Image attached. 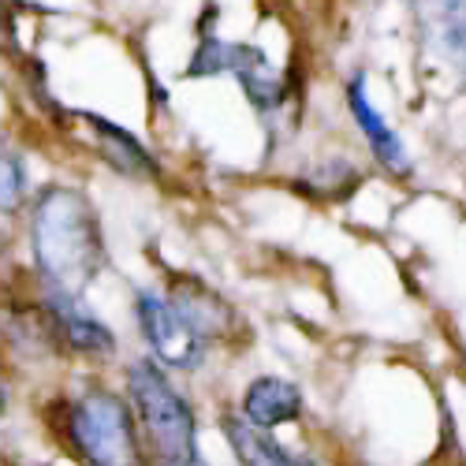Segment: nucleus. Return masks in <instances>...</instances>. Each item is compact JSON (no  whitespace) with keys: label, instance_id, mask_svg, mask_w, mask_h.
<instances>
[{"label":"nucleus","instance_id":"9d476101","mask_svg":"<svg viewBox=\"0 0 466 466\" xmlns=\"http://www.w3.org/2000/svg\"><path fill=\"white\" fill-rule=\"evenodd\" d=\"M302 414V392L299 384L284 380V377H258L250 380L247 396H243V418L258 430L273 433L277 425H288Z\"/></svg>","mask_w":466,"mask_h":466},{"label":"nucleus","instance_id":"7ed1b4c3","mask_svg":"<svg viewBox=\"0 0 466 466\" xmlns=\"http://www.w3.org/2000/svg\"><path fill=\"white\" fill-rule=\"evenodd\" d=\"M127 392L138 414L146 451L153 455V466L198 459V448H194V410L179 396V388L161 373L157 362L149 359L135 362L127 370Z\"/></svg>","mask_w":466,"mask_h":466},{"label":"nucleus","instance_id":"6e6552de","mask_svg":"<svg viewBox=\"0 0 466 466\" xmlns=\"http://www.w3.org/2000/svg\"><path fill=\"white\" fill-rule=\"evenodd\" d=\"M168 302L179 309V314L187 318V325L198 332L206 343L228 339V336H236V329H239V314H236V309H231L217 291H209L206 284H198V280H187V277L176 280Z\"/></svg>","mask_w":466,"mask_h":466},{"label":"nucleus","instance_id":"2eb2a0df","mask_svg":"<svg viewBox=\"0 0 466 466\" xmlns=\"http://www.w3.org/2000/svg\"><path fill=\"white\" fill-rule=\"evenodd\" d=\"M165 466H206V462H198V459H194V462H165Z\"/></svg>","mask_w":466,"mask_h":466},{"label":"nucleus","instance_id":"f257e3e1","mask_svg":"<svg viewBox=\"0 0 466 466\" xmlns=\"http://www.w3.org/2000/svg\"><path fill=\"white\" fill-rule=\"evenodd\" d=\"M30 243L46 291L79 299L105 265L101 224L86 194L71 187H49L34 206Z\"/></svg>","mask_w":466,"mask_h":466},{"label":"nucleus","instance_id":"1a4fd4ad","mask_svg":"<svg viewBox=\"0 0 466 466\" xmlns=\"http://www.w3.org/2000/svg\"><path fill=\"white\" fill-rule=\"evenodd\" d=\"M347 105H351L355 124L362 127V135H366V142H370V149H373V157L380 161V168H388L392 176H407V172H410V157H407L400 135L388 127V124L380 120V112L373 108L362 75H355L351 86H347Z\"/></svg>","mask_w":466,"mask_h":466},{"label":"nucleus","instance_id":"f03ea898","mask_svg":"<svg viewBox=\"0 0 466 466\" xmlns=\"http://www.w3.org/2000/svg\"><path fill=\"white\" fill-rule=\"evenodd\" d=\"M67 448L86 466H146V441L124 396L90 384L67 403L64 414Z\"/></svg>","mask_w":466,"mask_h":466},{"label":"nucleus","instance_id":"f8f14e48","mask_svg":"<svg viewBox=\"0 0 466 466\" xmlns=\"http://www.w3.org/2000/svg\"><path fill=\"white\" fill-rule=\"evenodd\" d=\"M86 124L101 135V149L112 157V165H116V168H124V172H153L149 153H146V149H142L127 131L105 124L101 116H86Z\"/></svg>","mask_w":466,"mask_h":466},{"label":"nucleus","instance_id":"4468645a","mask_svg":"<svg viewBox=\"0 0 466 466\" xmlns=\"http://www.w3.org/2000/svg\"><path fill=\"white\" fill-rule=\"evenodd\" d=\"M8 410V388H5V377H0V418Z\"/></svg>","mask_w":466,"mask_h":466},{"label":"nucleus","instance_id":"0eeeda50","mask_svg":"<svg viewBox=\"0 0 466 466\" xmlns=\"http://www.w3.org/2000/svg\"><path fill=\"white\" fill-rule=\"evenodd\" d=\"M46 321L56 332V339L75 355H86V359H105L116 351V339L112 332L83 309L79 299L60 295V291H46Z\"/></svg>","mask_w":466,"mask_h":466},{"label":"nucleus","instance_id":"20e7f679","mask_svg":"<svg viewBox=\"0 0 466 466\" xmlns=\"http://www.w3.org/2000/svg\"><path fill=\"white\" fill-rule=\"evenodd\" d=\"M138 321H142L146 343L153 347V355H157L165 366L194 370L206 359V339L187 325V318L179 314L168 299L142 291L138 295Z\"/></svg>","mask_w":466,"mask_h":466},{"label":"nucleus","instance_id":"39448f33","mask_svg":"<svg viewBox=\"0 0 466 466\" xmlns=\"http://www.w3.org/2000/svg\"><path fill=\"white\" fill-rule=\"evenodd\" d=\"M220 71H231L236 79L243 83L247 97L258 105V108H273L280 101V83L273 67H268L265 53L254 49V46H228V42H206L194 56L190 71L187 75H220Z\"/></svg>","mask_w":466,"mask_h":466},{"label":"nucleus","instance_id":"ddd939ff","mask_svg":"<svg viewBox=\"0 0 466 466\" xmlns=\"http://www.w3.org/2000/svg\"><path fill=\"white\" fill-rule=\"evenodd\" d=\"M23 194H26V172L23 161L12 153V146L0 135V209L12 213L23 206Z\"/></svg>","mask_w":466,"mask_h":466},{"label":"nucleus","instance_id":"9b49d317","mask_svg":"<svg viewBox=\"0 0 466 466\" xmlns=\"http://www.w3.org/2000/svg\"><path fill=\"white\" fill-rule=\"evenodd\" d=\"M224 437H228L231 451H236L239 466H306L273 433L250 425L243 414H228L224 418Z\"/></svg>","mask_w":466,"mask_h":466},{"label":"nucleus","instance_id":"423d86ee","mask_svg":"<svg viewBox=\"0 0 466 466\" xmlns=\"http://www.w3.org/2000/svg\"><path fill=\"white\" fill-rule=\"evenodd\" d=\"M421 46L466 75V0H414Z\"/></svg>","mask_w":466,"mask_h":466},{"label":"nucleus","instance_id":"dca6fc26","mask_svg":"<svg viewBox=\"0 0 466 466\" xmlns=\"http://www.w3.org/2000/svg\"><path fill=\"white\" fill-rule=\"evenodd\" d=\"M302 462H306V466H325V462H321V459H309V455H306V459H302Z\"/></svg>","mask_w":466,"mask_h":466}]
</instances>
